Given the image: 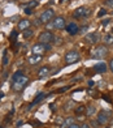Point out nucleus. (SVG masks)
<instances>
[{
    "label": "nucleus",
    "instance_id": "obj_41",
    "mask_svg": "<svg viewBox=\"0 0 113 128\" xmlns=\"http://www.w3.org/2000/svg\"><path fill=\"white\" fill-rule=\"evenodd\" d=\"M87 29H88L87 26H83V28H82V33H84V32H86V30H87Z\"/></svg>",
    "mask_w": 113,
    "mask_h": 128
},
{
    "label": "nucleus",
    "instance_id": "obj_36",
    "mask_svg": "<svg viewBox=\"0 0 113 128\" xmlns=\"http://www.w3.org/2000/svg\"><path fill=\"white\" fill-rule=\"evenodd\" d=\"M109 67H111V71L113 72V59H111V62H109Z\"/></svg>",
    "mask_w": 113,
    "mask_h": 128
},
{
    "label": "nucleus",
    "instance_id": "obj_22",
    "mask_svg": "<svg viewBox=\"0 0 113 128\" xmlns=\"http://www.w3.org/2000/svg\"><path fill=\"white\" fill-rule=\"evenodd\" d=\"M73 123H74V119L70 116V118H68V119L65 120V123L63 124V127H61V128H68V127H69L70 124H73Z\"/></svg>",
    "mask_w": 113,
    "mask_h": 128
},
{
    "label": "nucleus",
    "instance_id": "obj_43",
    "mask_svg": "<svg viewBox=\"0 0 113 128\" xmlns=\"http://www.w3.org/2000/svg\"><path fill=\"white\" fill-rule=\"evenodd\" d=\"M111 124H112V127H113V118L111 119Z\"/></svg>",
    "mask_w": 113,
    "mask_h": 128
},
{
    "label": "nucleus",
    "instance_id": "obj_30",
    "mask_svg": "<svg viewBox=\"0 0 113 128\" xmlns=\"http://www.w3.org/2000/svg\"><path fill=\"white\" fill-rule=\"evenodd\" d=\"M25 13H26V14H33V8L26 7V8H25Z\"/></svg>",
    "mask_w": 113,
    "mask_h": 128
},
{
    "label": "nucleus",
    "instance_id": "obj_20",
    "mask_svg": "<svg viewBox=\"0 0 113 128\" xmlns=\"http://www.w3.org/2000/svg\"><path fill=\"white\" fill-rule=\"evenodd\" d=\"M86 112V106H78L77 108H75V115H82V114H84Z\"/></svg>",
    "mask_w": 113,
    "mask_h": 128
},
{
    "label": "nucleus",
    "instance_id": "obj_12",
    "mask_svg": "<svg viewBox=\"0 0 113 128\" xmlns=\"http://www.w3.org/2000/svg\"><path fill=\"white\" fill-rule=\"evenodd\" d=\"M66 32L70 34V36H75V34H78V32H79V28H78V25L75 24V22H70V24H68L65 26Z\"/></svg>",
    "mask_w": 113,
    "mask_h": 128
},
{
    "label": "nucleus",
    "instance_id": "obj_33",
    "mask_svg": "<svg viewBox=\"0 0 113 128\" xmlns=\"http://www.w3.org/2000/svg\"><path fill=\"white\" fill-rule=\"evenodd\" d=\"M68 128H81V126H78V124H75V123H73V124H70Z\"/></svg>",
    "mask_w": 113,
    "mask_h": 128
},
{
    "label": "nucleus",
    "instance_id": "obj_35",
    "mask_svg": "<svg viewBox=\"0 0 113 128\" xmlns=\"http://www.w3.org/2000/svg\"><path fill=\"white\" fill-rule=\"evenodd\" d=\"M99 124V122L96 120V122H95V120H91V124H90V126H94V127H96Z\"/></svg>",
    "mask_w": 113,
    "mask_h": 128
},
{
    "label": "nucleus",
    "instance_id": "obj_7",
    "mask_svg": "<svg viewBox=\"0 0 113 128\" xmlns=\"http://www.w3.org/2000/svg\"><path fill=\"white\" fill-rule=\"evenodd\" d=\"M31 51H33V55H43L44 52L47 51V47H46V43H35L31 47Z\"/></svg>",
    "mask_w": 113,
    "mask_h": 128
},
{
    "label": "nucleus",
    "instance_id": "obj_45",
    "mask_svg": "<svg viewBox=\"0 0 113 128\" xmlns=\"http://www.w3.org/2000/svg\"><path fill=\"white\" fill-rule=\"evenodd\" d=\"M0 128H1V126H0Z\"/></svg>",
    "mask_w": 113,
    "mask_h": 128
},
{
    "label": "nucleus",
    "instance_id": "obj_21",
    "mask_svg": "<svg viewBox=\"0 0 113 128\" xmlns=\"http://www.w3.org/2000/svg\"><path fill=\"white\" fill-rule=\"evenodd\" d=\"M52 43L56 44V46H60L61 43H63V38H61L60 36H55V37H53V40H52Z\"/></svg>",
    "mask_w": 113,
    "mask_h": 128
},
{
    "label": "nucleus",
    "instance_id": "obj_29",
    "mask_svg": "<svg viewBox=\"0 0 113 128\" xmlns=\"http://www.w3.org/2000/svg\"><path fill=\"white\" fill-rule=\"evenodd\" d=\"M46 26H47V30L49 32V30H52V29H55V26H53V22L51 21V22H48V24H46Z\"/></svg>",
    "mask_w": 113,
    "mask_h": 128
},
{
    "label": "nucleus",
    "instance_id": "obj_39",
    "mask_svg": "<svg viewBox=\"0 0 113 128\" xmlns=\"http://www.w3.org/2000/svg\"><path fill=\"white\" fill-rule=\"evenodd\" d=\"M94 85H95V82H94V81H90V82H88V86H90V88H92Z\"/></svg>",
    "mask_w": 113,
    "mask_h": 128
},
{
    "label": "nucleus",
    "instance_id": "obj_8",
    "mask_svg": "<svg viewBox=\"0 0 113 128\" xmlns=\"http://www.w3.org/2000/svg\"><path fill=\"white\" fill-rule=\"evenodd\" d=\"M73 16H74L75 18H83V17H87V16H90V8H87V7L78 8V9H75V12H74Z\"/></svg>",
    "mask_w": 113,
    "mask_h": 128
},
{
    "label": "nucleus",
    "instance_id": "obj_27",
    "mask_svg": "<svg viewBox=\"0 0 113 128\" xmlns=\"http://www.w3.org/2000/svg\"><path fill=\"white\" fill-rule=\"evenodd\" d=\"M70 104H74V102H73V101H69V102H68V103L65 104V107H64V110H65V111H69V108H70Z\"/></svg>",
    "mask_w": 113,
    "mask_h": 128
},
{
    "label": "nucleus",
    "instance_id": "obj_46",
    "mask_svg": "<svg viewBox=\"0 0 113 128\" xmlns=\"http://www.w3.org/2000/svg\"><path fill=\"white\" fill-rule=\"evenodd\" d=\"M112 13H113V12H112Z\"/></svg>",
    "mask_w": 113,
    "mask_h": 128
},
{
    "label": "nucleus",
    "instance_id": "obj_16",
    "mask_svg": "<svg viewBox=\"0 0 113 128\" xmlns=\"http://www.w3.org/2000/svg\"><path fill=\"white\" fill-rule=\"evenodd\" d=\"M49 72H51L49 67H42L38 71V76L39 77H46V76H48V74H49Z\"/></svg>",
    "mask_w": 113,
    "mask_h": 128
},
{
    "label": "nucleus",
    "instance_id": "obj_28",
    "mask_svg": "<svg viewBox=\"0 0 113 128\" xmlns=\"http://www.w3.org/2000/svg\"><path fill=\"white\" fill-rule=\"evenodd\" d=\"M37 5H38L37 0H31V2L29 3V8H34V7H37Z\"/></svg>",
    "mask_w": 113,
    "mask_h": 128
},
{
    "label": "nucleus",
    "instance_id": "obj_19",
    "mask_svg": "<svg viewBox=\"0 0 113 128\" xmlns=\"http://www.w3.org/2000/svg\"><path fill=\"white\" fill-rule=\"evenodd\" d=\"M33 30L31 29H26V30H24V33H22V37H24L25 39H29V38H31L33 37Z\"/></svg>",
    "mask_w": 113,
    "mask_h": 128
},
{
    "label": "nucleus",
    "instance_id": "obj_14",
    "mask_svg": "<svg viewBox=\"0 0 113 128\" xmlns=\"http://www.w3.org/2000/svg\"><path fill=\"white\" fill-rule=\"evenodd\" d=\"M43 59V55H31L27 58V62H29V64H31V66H35V64L40 63Z\"/></svg>",
    "mask_w": 113,
    "mask_h": 128
},
{
    "label": "nucleus",
    "instance_id": "obj_4",
    "mask_svg": "<svg viewBox=\"0 0 113 128\" xmlns=\"http://www.w3.org/2000/svg\"><path fill=\"white\" fill-rule=\"evenodd\" d=\"M100 40V34L94 32V33H87L86 37H84V42L88 43V44H94V43H98Z\"/></svg>",
    "mask_w": 113,
    "mask_h": 128
},
{
    "label": "nucleus",
    "instance_id": "obj_26",
    "mask_svg": "<svg viewBox=\"0 0 113 128\" xmlns=\"http://www.w3.org/2000/svg\"><path fill=\"white\" fill-rule=\"evenodd\" d=\"M3 64H4V66H7V64H8V55H7V51L4 52V56H3Z\"/></svg>",
    "mask_w": 113,
    "mask_h": 128
},
{
    "label": "nucleus",
    "instance_id": "obj_15",
    "mask_svg": "<svg viewBox=\"0 0 113 128\" xmlns=\"http://www.w3.org/2000/svg\"><path fill=\"white\" fill-rule=\"evenodd\" d=\"M30 25H31V22L27 20V18H25V20H21L20 22H18V29L21 32H24V30H26V29H29L30 28Z\"/></svg>",
    "mask_w": 113,
    "mask_h": 128
},
{
    "label": "nucleus",
    "instance_id": "obj_24",
    "mask_svg": "<svg viewBox=\"0 0 113 128\" xmlns=\"http://www.w3.org/2000/svg\"><path fill=\"white\" fill-rule=\"evenodd\" d=\"M22 76V71H17L14 74H13V81H16L17 78H20Z\"/></svg>",
    "mask_w": 113,
    "mask_h": 128
},
{
    "label": "nucleus",
    "instance_id": "obj_32",
    "mask_svg": "<svg viewBox=\"0 0 113 128\" xmlns=\"http://www.w3.org/2000/svg\"><path fill=\"white\" fill-rule=\"evenodd\" d=\"M109 22H111V18H105V20H103V22H101V24H103V25L105 26V25H108Z\"/></svg>",
    "mask_w": 113,
    "mask_h": 128
},
{
    "label": "nucleus",
    "instance_id": "obj_31",
    "mask_svg": "<svg viewBox=\"0 0 113 128\" xmlns=\"http://www.w3.org/2000/svg\"><path fill=\"white\" fill-rule=\"evenodd\" d=\"M105 4L107 5H109V7L113 8V0H105Z\"/></svg>",
    "mask_w": 113,
    "mask_h": 128
},
{
    "label": "nucleus",
    "instance_id": "obj_9",
    "mask_svg": "<svg viewBox=\"0 0 113 128\" xmlns=\"http://www.w3.org/2000/svg\"><path fill=\"white\" fill-rule=\"evenodd\" d=\"M53 22V26L55 29H57V30H61V29H64L66 26V21L64 17H61V16H57V17H55V18L52 20Z\"/></svg>",
    "mask_w": 113,
    "mask_h": 128
},
{
    "label": "nucleus",
    "instance_id": "obj_40",
    "mask_svg": "<svg viewBox=\"0 0 113 128\" xmlns=\"http://www.w3.org/2000/svg\"><path fill=\"white\" fill-rule=\"evenodd\" d=\"M22 124H24V123H22V120H18V122H17V127H20V126H22Z\"/></svg>",
    "mask_w": 113,
    "mask_h": 128
},
{
    "label": "nucleus",
    "instance_id": "obj_11",
    "mask_svg": "<svg viewBox=\"0 0 113 128\" xmlns=\"http://www.w3.org/2000/svg\"><path fill=\"white\" fill-rule=\"evenodd\" d=\"M92 69H94V72H96V73H105L107 69H108V64H105L104 62H99L92 67Z\"/></svg>",
    "mask_w": 113,
    "mask_h": 128
},
{
    "label": "nucleus",
    "instance_id": "obj_34",
    "mask_svg": "<svg viewBox=\"0 0 113 128\" xmlns=\"http://www.w3.org/2000/svg\"><path fill=\"white\" fill-rule=\"evenodd\" d=\"M69 89V86H65V88H61V89H59L57 90V93H61V92H65V90H68Z\"/></svg>",
    "mask_w": 113,
    "mask_h": 128
},
{
    "label": "nucleus",
    "instance_id": "obj_38",
    "mask_svg": "<svg viewBox=\"0 0 113 128\" xmlns=\"http://www.w3.org/2000/svg\"><path fill=\"white\" fill-rule=\"evenodd\" d=\"M88 94H90V96H92V94H96V92H95V90H88Z\"/></svg>",
    "mask_w": 113,
    "mask_h": 128
},
{
    "label": "nucleus",
    "instance_id": "obj_18",
    "mask_svg": "<svg viewBox=\"0 0 113 128\" xmlns=\"http://www.w3.org/2000/svg\"><path fill=\"white\" fill-rule=\"evenodd\" d=\"M103 40L105 44H113V34H107V36H104Z\"/></svg>",
    "mask_w": 113,
    "mask_h": 128
},
{
    "label": "nucleus",
    "instance_id": "obj_10",
    "mask_svg": "<svg viewBox=\"0 0 113 128\" xmlns=\"http://www.w3.org/2000/svg\"><path fill=\"white\" fill-rule=\"evenodd\" d=\"M111 120L109 118V112L108 111H99L98 112V122L99 124H107Z\"/></svg>",
    "mask_w": 113,
    "mask_h": 128
},
{
    "label": "nucleus",
    "instance_id": "obj_3",
    "mask_svg": "<svg viewBox=\"0 0 113 128\" xmlns=\"http://www.w3.org/2000/svg\"><path fill=\"white\" fill-rule=\"evenodd\" d=\"M52 18H55V10L53 9H46L40 14V17H39V21H40V24H48V22H51Z\"/></svg>",
    "mask_w": 113,
    "mask_h": 128
},
{
    "label": "nucleus",
    "instance_id": "obj_2",
    "mask_svg": "<svg viewBox=\"0 0 113 128\" xmlns=\"http://www.w3.org/2000/svg\"><path fill=\"white\" fill-rule=\"evenodd\" d=\"M27 82H29V78L22 74L20 78H17L14 82H13L12 88H13L14 92H21L22 89H25V88H26V84H27Z\"/></svg>",
    "mask_w": 113,
    "mask_h": 128
},
{
    "label": "nucleus",
    "instance_id": "obj_17",
    "mask_svg": "<svg viewBox=\"0 0 113 128\" xmlns=\"http://www.w3.org/2000/svg\"><path fill=\"white\" fill-rule=\"evenodd\" d=\"M96 112V108H95V106H92V104H88V106H86V116L87 118H91V116Z\"/></svg>",
    "mask_w": 113,
    "mask_h": 128
},
{
    "label": "nucleus",
    "instance_id": "obj_37",
    "mask_svg": "<svg viewBox=\"0 0 113 128\" xmlns=\"http://www.w3.org/2000/svg\"><path fill=\"white\" fill-rule=\"evenodd\" d=\"M81 128H90V124L84 123V124H82V126H81Z\"/></svg>",
    "mask_w": 113,
    "mask_h": 128
},
{
    "label": "nucleus",
    "instance_id": "obj_6",
    "mask_svg": "<svg viewBox=\"0 0 113 128\" xmlns=\"http://www.w3.org/2000/svg\"><path fill=\"white\" fill-rule=\"evenodd\" d=\"M79 58L81 56L77 51H69V52H66V55H65V62H66V64H73V63L79 60Z\"/></svg>",
    "mask_w": 113,
    "mask_h": 128
},
{
    "label": "nucleus",
    "instance_id": "obj_1",
    "mask_svg": "<svg viewBox=\"0 0 113 128\" xmlns=\"http://www.w3.org/2000/svg\"><path fill=\"white\" fill-rule=\"evenodd\" d=\"M108 48H107V46H98L96 48H94L92 50V58L94 59H103V58H105L107 55H108Z\"/></svg>",
    "mask_w": 113,
    "mask_h": 128
},
{
    "label": "nucleus",
    "instance_id": "obj_13",
    "mask_svg": "<svg viewBox=\"0 0 113 128\" xmlns=\"http://www.w3.org/2000/svg\"><path fill=\"white\" fill-rule=\"evenodd\" d=\"M46 97H47V96L44 94V93H38V94H37V97L34 98V101H33V102L29 104V107H27V110H31L34 106H35V104H38L39 102H42V101H43Z\"/></svg>",
    "mask_w": 113,
    "mask_h": 128
},
{
    "label": "nucleus",
    "instance_id": "obj_42",
    "mask_svg": "<svg viewBox=\"0 0 113 128\" xmlns=\"http://www.w3.org/2000/svg\"><path fill=\"white\" fill-rule=\"evenodd\" d=\"M3 97H4V93H3V92H0V100H1Z\"/></svg>",
    "mask_w": 113,
    "mask_h": 128
},
{
    "label": "nucleus",
    "instance_id": "obj_25",
    "mask_svg": "<svg viewBox=\"0 0 113 128\" xmlns=\"http://www.w3.org/2000/svg\"><path fill=\"white\" fill-rule=\"evenodd\" d=\"M107 14V10L104 9V8H101V9H99V13H98V17H103V16H105Z\"/></svg>",
    "mask_w": 113,
    "mask_h": 128
},
{
    "label": "nucleus",
    "instance_id": "obj_5",
    "mask_svg": "<svg viewBox=\"0 0 113 128\" xmlns=\"http://www.w3.org/2000/svg\"><path fill=\"white\" fill-rule=\"evenodd\" d=\"M53 33L52 32H48V30H46V32H43V33H40V36H39V42L40 43H51L53 40Z\"/></svg>",
    "mask_w": 113,
    "mask_h": 128
},
{
    "label": "nucleus",
    "instance_id": "obj_23",
    "mask_svg": "<svg viewBox=\"0 0 113 128\" xmlns=\"http://www.w3.org/2000/svg\"><path fill=\"white\" fill-rule=\"evenodd\" d=\"M17 36H18V33H17L16 30H13L12 33H10V37H9V39L12 40V42H14V40H16V38H17Z\"/></svg>",
    "mask_w": 113,
    "mask_h": 128
},
{
    "label": "nucleus",
    "instance_id": "obj_44",
    "mask_svg": "<svg viewBox=\"0 0 113 128\" xmlns=\"http://www.w3.org/2000/svg\"><path fill=\"white\" fill-rule=\"evenodd\" d=\"M105 128H109V127H105Z\"/></svg>",
    "mask_w": 113,
    "mask_h": 128
}]
</instances>
